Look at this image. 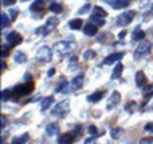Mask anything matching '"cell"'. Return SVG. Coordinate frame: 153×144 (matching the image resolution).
I'll return each mask as SVG.
<instances>
[{
  "label": "cell",
  "mask_w": 153,
  "mask_h": 144,
  "mask_svg": "<svg viewBox=\"0 0 153 144\" xmlns=\"http://www.w3.org/2000/svg\"><path fill=\"white\" fill-rule=\"evenodd\" d=\"M94 15H97V16H102V18H105V16H106V11L103 10L102 7H95V8H94Z\"/></svg>",
  "instance_id": "29"
},
{
  "label": "cell",
  "mask_w": 153,
  "mask_h": 144,
  "mask_svg": "<svg viewBox=\"0 0 153 144\" xmlns=\"http://www.w3.org/2000/svg\"><path fill=\"white\" fill-rule=\"evenodd\" d=\"M121 74H123V64L116 63V66H114V71H113V74H111V79H119V77H121Z\"/></svg>",
  "instance_id": "21"
},
{
  "label": "cell",
  "mask_w": 153,
  "mask_h": 144,
  "mask_svg": "<svg viewBox=\"0 0 153 144\" xmlns=\"http://www.w3.org/2000/svg\"><path fill=\"white\" fill-rule=\"evenodd\" d=\"M8 50H10V45H3V47H2V56H7L8 55Z\"/></svg>",
  "instance_id": "37"
},
{
  "label": "cell",
  "mask_w": 153,
  "mask_h": 144,
  "mask_svg": "<svg viewBox=\"0 0 153 144\" xmlns=\"http://www.w3.org/2000/svg\"><path fill=\"white\" fill-rule=\"evenodd\" d=\"M89 133H90V136H98V134H103V130L102 131H98L97 130V126H95V125H89Z\"/></svg>",
  "instance_id": "26"
},
{
  "label": "cell",
  "mask_w": 153,
  "mask_h": 144,
  "mask_svg": "<svg viewBox=\"0 0 153 144\" xmlns=\"http://www.w3.org/2000/svg\"><path fill=\"white\" fill-rule=\"evenodd\" d=\"M23 2H27V0H23Z\"/></svg>",
  "instance_id": "44"
},
{
  "label": "cell",
  "mask_w": 153,
  "mask_h": 144,
  "mask_svg": "<svg viewBox=\"0 0 153 144\" xmlns=\"http://www.w3.org/2000/svg\"><path fill=\"white\" fill-rule=\"evenodd\" d=\"M150 96H153V85H148L145 90H143V98L145 99H148Z\"/></svg>",
  "instance_id": "27"
},
{
  "label": "cell",
  "mask_w": 153,
  "mask_h": 144,
  "mask_svg": "<svg viewBox=\"0 0 153 144\" xmlns=\"http://www.w3.org/2000/svg\"><path fill=\"white\" fill-rule=\"evenodd\" d=\"M81 133V126H76V130H73L71 133H65L63 136H60L58 143L60 144H73V141L76 139V136Z\"/></svg>",
  "instance_id": "6"
},
{
  "label": "cell",
  "mask_w": 153,
  "mask_h": 144,
  "mask_svg": "<svg viewBox=\"0 0 153 144\" xmlns=\"http://www.w3.org/2000/svg\"><path fill=\"white\" fill-rule=\"evenodd\" d=\"M95 58V51L94 50H87L84 53V59H94Z\"/></svg>",
  "instance_id": "32"
},
{
  "label": "cell",
  "mask_w": 153,
  "mask_h": 144,
  "mask_svg": "<svg viewBox=\"0 0 153 144\" xmlns=\"http://www.w3.org/2000/svg\"><path fill=\"white\" fill-rule=\"evenodd\" d=\"M140 144H153V138H143Z\"/></svg>",
  "instance_id": "40"
},
{
  "label": "cell",
  "mask_w": 153,
  "mask_h": 144,
  "mask_svg": "<svg viewBox=\"0 0 153 144\" xmlns=\"http://www.w3.org/2000/svg\"><path fill=\"white\" fill-rule=\"evenodd\" d=\"M134 16H135V11L134 10H129V11H124V13H121L116 18V24L118 26H121V27H124V26H127L132 19H134Z\"/></svg>",
  "instance_id": "4"
},
{
  "label": "cell",
  "mask_w": 153,
  "mask_h": 144,
  "mask_svg": "<svg viewBox=\"0 0 153 144\" xmlns=\"http://www.w3.org/2000/svg\"><path fill=\"white\" fill-rule=\"evenodd\" d=\"M69 86H71V85H68L66 82H63V83L58 86V90H56V91H58V93H68L69 91Z\"/></svg>",
  "instance_id": "30"
},
{
  "label": "cell",
  "mask_w": 153,
  "mask_h": 144,
  "mask_svg": "<svg viewBox=\"0 0 153 144\" xmlns=\"http://www.w3.org/2000/svg\"><path fill=\"white\" fill-rule=\"evenodd\" d=\"M84 34L85 35H95L97 34V26H95V24H87V26L84 27Z\"/></svg>",
  "instance_id": "20"
},
{
  "label": "cell",
  "mask_w": 153,
  "mask_h": 144,
  "mask_svg": "<svg viewBox=\"0 0 153 144\" xmlns=\"http://www.w3.org/2000/svg\"><path fill=\"white\" fill-rule=\"evenodd\" d=\"M145 131L153 133V122H150V123H147V125H145Z\"/></svg>",
  "instance_id": "39"
},
{
  "label": "cell",
  "mask_w": 153,
  "mask_h": 144,
  "mask_svg": "<svg viewBox=\"0 0 153 144\" xmlns=\"http://www.w3.org/2000/svg\"><path fill=\"white\" fill-rule=\"evenodd\" d=\"M134 109H135V102H131L129 106H126V110H129V112H132Z\"/></svg>",
  "instance_id": "42"
},
{
  "label": "cell",
  "mask_w": 153,
  "mask_h": 144,
  "mask_svg": "<svg viewBox=\"0 0 153 144\" xmlns=\"http://www.w3.org/2000/svg\"><path fill=\"white\" fill-rule=\"evenodd\" d=\"M119 134H121V130H119V128H113V131H111V136H113V138H118Z\"/></svg>",
  "instance_id": "38"
},
{
  "label": "cell",
  "mask_w": 153,
  "mask_h": 144,
  "mask_svg": "<svg viewBox=\"0 0 153 144\" xmlns=\"http://www.w3.org/2000/svg\"><path fill=\"white\" fill-rule=\"evenodd\" d=\"M152 50V43L148 42V40H142V42L139 43V47H137V50H135V58H142V56H145L148 55Z\"/></svg>",
  "instance_id": "7"
},
{
  "label": "cell",
  "mask_w": 153,
  "mask_h": 144,
  "mask_svg": "<svg viewBox=\"0 0 153 144\" xmlns=\"http://www.w3.org/2000/svg\"><path fill=\"white\" fill-rule=\"evenodd\" d=\"M119 101H121V94H119L118 91H113V93H111V96H110V99H108V106H106V109L111 110L114 106L119 104Z\"/></svg>",
  "instance_id": "10"
},
{
  "label": "cell",
  "mask_w": 153,
  "mask_h": 144,
  "mask_svg": "<svg viewBox=\"0 0 153 144\" xmlns=\"http://www.w3.org/2000/svg\"><path fill=\"white\" fill-rule=\"evenodd\" d=\"M8 24H10V16L7 13H2V27H8Z\"/></svg>",
  "instance_id": "31"
},
{
  "label": "cell",
  "mask_w": 153,
  "mask_h": 144,
  "mask_svg": "<svg viewBox=\"0 0 153 144\" xmlns=\"http://www.w3.org/2000/svg\"><path fill=\"white\" fill-rule=\"evenodd\" d=\"M45 133H47L48 136H55V134H58V125H56V123H50V125H47Z\"/></svg>",
  "instance_id": "16"
},
{
  "label": "cell",
  "mask_w": 153,
  "mask_h": 144,
  "mask_svg": "<svg viewBox=\"0 0 153 144\" xmlns=\"http://www.w3.org/2000/svg\"><path fill=\"white\" fill-rule=\"evenodd\" d=\"M135 83H137V86H140V88H143V86L147 85L145 74H143V72H137V74H135Z\"/></svg>",
  "instance_id": "14"
},
{
  "label": "cell",
  "mask_w": 153,
  "mask_h": 144,
  "mask_svg": "<svg viewBox=\"0 0 153 144\" xmlns=\"http://www.w3.org/2000/svg\"><path fill=\"white\" fill-rule=\"evenodd\" d=\"M10 96H11V90H3V93H2V99H3V101H7Z\"/></svg>",
  "instance_id": "35"
},
{
  "label": "cell",
  "mask_w": 153,
  "mask_h": 144,
  "mask_svg": "<svg viewBox=\"0 0 153 144\" xmlns=\"http://www.w3.org/2000/svg\"><path fill=\"white\" fill-rule=\"evenodd\" d=\"M5 125H7V118L5 115H2V128H5Z\"/></svg>",
  "instance_id": "43"
},
{
  "label": "cell",
  "mask_w": 153,
  "mask_h": 144,
  "mask_svg": "<svg viewBox=\"0 0 153 144\" xmlns=\"http://www.w3.org/2000/svg\"><path fill=\"white\" fill-rule=\"evenodd\" d=\"M18 13H19V11H18V10H15V8H13V10H10V11H8V16H10V19H11V21H15V19H16V16H18Z\"/></svg>",
  "instance_id": "33"
},
{
  "label": "cell",
  "mask_w": 153,
  "mask_h": 144,
  "mask_svg": "<svg viewBox=\"0 0 153 144\" xmlns=\"http://www.w3.org/2000/svg\"><path fill=\"white\" fill-rule=\"evenodd\" d=\"M76 50V42L73 39H65L58 42L53 47V51H56L58 56H66V55H71V53Z\"/></svg>",
  "instance_id": "1"
},
{
  "label": "cell",
  "mask_w": 153,
  "mask_h": 144,
  "mask_svg": "<svg viewBox=\"0 0 153 144\" xmlns=\"http://www.w3.org/2000/svg\"><path fill=\"white\" fill-rule=\"evenodd\" d=\"M143 37H145V32H143L140 27H137L134 32H132V40H135V42H142Z\"/></svg>",
  "instance_id": "15"
},
{
  "label": "cell",
  "mask_w": 153,
  "mask_h": 144,
  "mask_svg": "<svg viewBox=\"0 0 153 144\" xmlns=\"http://www.w3.org/2000/svg\"><path fill=\"white\" fill-rule=\"evenodd\" d=\"M105 3H108L110 7L116 8V10H119V8H126L127 5L131 3V0H103Z\"/></svg>",
  "instance_id": "9"
},
{
  "label": "cell",
  "mask_w": 153,
  "mask_h": 144,
  "mask_svg": "<svg viewBox=\"0 0 153 144\" xmlns=\"http://www.w3.org/2000/svg\"><path fill=\"white\" fill-rule=\"evenodd\" d=\"M42 7H44V0H36V2L31 5V10L36 11V10H40Z\"/></svg>",
  "instance_id": "28"
},
{
  "label": "cell",
  "mask_w": 153,
  "mask_h": 144,
  "mask_svg": "<svg viewBox=\"0 0 153 144\" xmlns=\"http://www.w3.org/2000/svg\"><path fill=\"white\" fill-rule=\"evenodd\" d=\"M23 42L21 35L18 34V32H10V34L7 35V43L10 45V47H15V45H19Z\"/></svg>",
  "instance_id": "8"
},
{
  "label": "cell",
  "mask_w": 153,
  "mask_h": 144,
  "mask_svg": "<svg viewBox=\"0 0 153 144\" xmlns=\"http://www.w3.org/2000/svg\"><path fill=\"white\" fill-rule=\"evenodd\" d=\"M123 58V53H113V55H110V56H106L105 59H103V64L105 66H108V64H114V63H118L119 59Z\"/></svg>",
  "instance_id": "11"
},
{
  "label": "cell",
  "mask_w": 153,
  "mask_h": 144,
  "mask_svg": "<svg viewBox=\"0 0 153 144\" xmlns=\"http://www.w3.org/2000/svg\"><path fill=\"white\" fill-rule=\"evenodd\" d=\"M50 11H53V13H60V11H63V7H61L60 3H56L55 0H52L50 2Z\"/></svg>",
  "instance_id": "24"
},
{
  "label": "cell",
  "mask_w": 153,
  "mask_h": 144,
  "mask_svg": "<svg viewBox=\"0 0 153 144\" xmlns=\"http://www.w3.org/2000/svg\"><path fill=\"white\" fill-rule=\"evenodd\" d=\"M15 2H16V0H3V5H5V7H11V5H15Z\"/></svg>",
  "instance_id": "41"
},
{
  "label": "cell",
  "mask_w": 153,
  "mask_h": 144,
  "mask_svg": "<svg viewBox=\"0 0 153 144\" xmlns=\"http://www.w3.org/2000/svg\"><path fill=\"white\" fill-rule=\"evenodd\" d=\"M50 58H52V50L48 47H40L36 53V59L40 61V63H47V61H50Z\"/></svg>",
  "instance_id": "5"
},
{
  "label": "cell",
  "mask_w": 153,
  "mask_h": 144,
  "mask_svg": "<svg viewBox=\"0 0 153 144\" xmlns=\"http://www.w3.org/2000/svg\"><path fill=\"white\" fill-rule=\"evenodd\" d=\"M103 96H105V90H98V91H95V93L90 94V96L87 98V101L89 102H98Z\"/></svg>",
  "instance_id": "13"
},
{
  "label": "cell",
  "mask_w": 153,
  "mask_h": 144,
  "mask_svg": "<svg viewBox=\"0 0 153 144\" xmlns=\"http://www.w3.org/2000/svg\"><path fill=\"white\" fill-rule=\"evenodd\" d=\"M13 59H15V63H18V64H21V63H26V59H27V56L24 55L23 51H16L15 53V56H13Z\"/></svg>",
  "instance_id": "19"
},
{
  "label": "cell",
  "mask_w": 153,
  "mask_h": 144,
  "mask_svg": "<svg viewBox=\"0 0 153 144\" xmlns=\"http://www.w3.org/2000/svg\"><path fill=\"white\" fill-rule=\"evenodd\" d=\"M81 26H82V19H71L69 21V29H73V31H77V29H81Z\"/></svg>",
  "instance_id": "22"
},
{
  "label": "cell",
  "mask_w": 153,
  "mask_h": 144,
  "mask_svg": "<svg viewBox=\"0 0 153 144\" xmlns=\"http://www.w3.org/2000/svg\"><path fill=\"white\" fill-rule=\"evenodd\" d=\"M53 101H55V99H53V96L44 98V99H42V104H40V109H42V110H47V109L53 104Z\"/></svg>",
  "instance_id": "18"
},
{
  "label": "cell",
  "mask_w": 153,
  "mask_h": 144,
  "mask_svg": "<svg viewBox=\"0 0 153 144\" xmlns=\"http://www.w3.org/2000/svg\"><path fill=\"white\" fill-rule=\"evenodd\" d=\"M89 11H90V5L87 3V5H84V7H82L81 10H79V13H81V15H87Z\"/></svg>",
  "instance_id": "36"
},
{
  "label": "cell",
  "mask_w": 153,
  "mask_h": 144,
  "mask_svg": "<svg viewBox=\"0 0 153 144\" xmlns=\"http://www.w3.org/2000/svg\"><path fill=\"white\" fill-rule=\"evenodd\" d=\"M90 23L95 24V26H105V18H102V16H97V15H92L90 16Z\"/></svg>",
  "instance_id": "17"
},
{
  "label": "cell",
  "mask_w": 153,
  "mask_h": 144,
  "mask_svg": "<svg viewBox=\"0 0 153 144\" xmlns=\"http://www.w3.org/2000/svg\"><path fill=\"white\" fill-rule=\"evenodd\" d=\"M69 64H71V66H69V69H71V71H74V69H76L77 67V58H71V61H69Z\"/></svg>",
  "instance_id": "34"
},
{
  "label": "cell",
  "mask_w": 153,
  "mask_h": 144,
  "mask_svg": "<svg viewBox=\"0 0 153 144\" xmlns=\"http://www.w3.org/2000/svg\"><path fill=\"white\" fill-rule=\"evenodd\" d=\"M29 139V134L27 133H24V134H21V136H18V138H15L13 141H11V144H24Z\"/></svg>",
  "instance_id": "23"
},
{
  "label": "cell",
  "mask_w": 153,
  "mask_h": 144,
  "mask_svg": "<svg viewBox=\"0 0 153 144\" xmlns=\"http://www.w3.org/2000/svg\"><path fill=\"white\" fill-rule=\"evenodd\" d=\"M84 85V74H79V75H76L71 82V88L73 90H79L81 86Z\"/></svg>",
  "instance_id": "12"
},
{
  "label": "cell",
  "mask_w": 153,
  "mask_h": 144,
  "mask_svg": "<svg viewBox=\"0 0 153 144\" xmlns=\"http://www.w3.org/2000/svg\"><path fill=\"white\" fill-rule=\"evenodd\" d=\"M32 88H34V85H32L31 82H27V83H19L11 90V96L13 98H23V96H26V94H29L32 91Z\"/></svg>",
  "instance_id": "2"
},
{
  "label": "cell",
  "mask_w": 153,
  "mask_h": 144,
  "mask_svg": "<svg viewBox=\"0 0 153 144\" xmlns=\"http://www.w3.org/2000/svg\"><path fill=\"white\" fill-rule=\"evenodd\" d=\"M68 112H69V102L68 101H61V102H58V104L52 109V115H53V117H65Z\"/></svg>",
  "instance_id": "3"
},
{
  "label": "cell",
  "mask_w": 153,
  "mask_h": 144,
  "mask_svg": "<svg viewBox=\"0 0 153 144\" xmlns=\"http://www.w3.org/2000/svg\"><path fill=\"white\" fill-rule=\"evenodd\" d=\"M56 24H58V18H55V16H52V18H48V19H47V24H45V26H47V27L52 31L53 27H56Z\"/></svg>",
  "instance_id": "25"
}]
</instances>
